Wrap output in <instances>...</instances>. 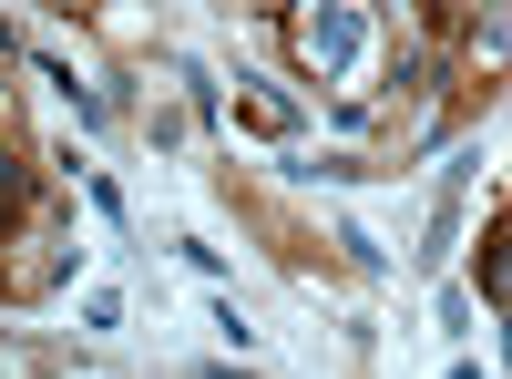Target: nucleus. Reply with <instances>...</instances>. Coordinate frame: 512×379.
<instances>
[{"label":"nucleus","instance_id":"f257e3e1","mask_svg":"<svg viewBox=\"0 0 512 379\" xmlns=\"http://www.w3.org/2000/svg\"><path fill=\"white\" fill-rule=\"evenodd\" d=\"M297 52H308V72H349V52H359V11H308V21H297Z\"/></svg>","mask_w":512,"mask_h":379},{"label":"nucleus","instance_id":"f03ea898","mask_svg":"<svg viewBox=\"0 0 512 379\" xmlns=\"http://www.w3.org/2000/svg\"><path fill=\"white\" fill-rule=\"evenodd\" d=\"M41 82H52V93H62V113L82 123V134H103V123H113V93H93V82H82L72 62H41Z\"/></svg>","mask_w":512,"mask_h":379},{"label":"nucleus","instance_id":"20e7f679","mask_svg":"<svg viewBox=\"0 0 512 379\" xmlns=\"http://www.w3.org/2000/svg\"><path fill=\"white\" fill-rule=\"evenodd\" d=\"M472 287H482V308H502V216L482 226V257H472Z\"/></svg>","mask_w":512,"mask_h":379},{"label":"nucleus","instance_id":"7ed1b4c3","mask_svg":"<svg viewBox=\"0 0 512 379\" xmlns=\"http://www.w3.org/2000/svg\"><path fill=\"white\" fill-rule=\"evenodd\" d=\"M236 123H256V134H297V103L267 93V82H236Z\"/></svg>","mask_w":512,"mask_h":379},{"label":"nucleus","instance_id":"39448f33","mask_svg":"<svg viewBox=\"0 0 512 379\" xmlns=\"http://www.w3.org/2000/svg\"><path fill=\"white\" fill-rule=\"evenodd\" d=\"M205 379H256V369H236V359H216V369H205Z\"/></svg>","mask_w":512,"mask_h":379},{"label":"nucleus","instance_id":"423d86ee","mask_svg":"<svg viewBox=\"0 0 512 379\" xmlns=\"http://www.w3.org/2000/svg\"><path fill=\"white\" fill-rule=\"evenodd\" d=\"M11 52H21V31H11V21H0V62H11Z\"/></svg>","mask_w":512,"mask_h":379},{"label":"nucleus","instance_id":"0eeeda50","mask_svg":"<svg viewBox=\"0 0 512 379\" xmlns=\"http://www.w3.org/2000/svg\"><path fill=\"white\" fill-rule=\"evenodd\" d=\"M0 226H11V216H0Z\"/></svg>","mask_w":512,"mask_h":379}]
</instances>
